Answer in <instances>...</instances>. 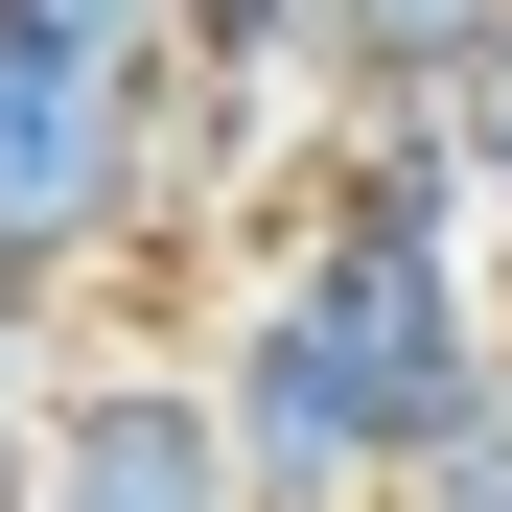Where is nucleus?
Listing matches in <instances>:
<instances>
[{
  "instance_id": "7ed1b4c3",
  "label": "nucleus",
  "mask_w": 512,
  "mask_h": 512,
  "mask_svg": "<svg viewBox=\"0 0 512 512\" xmlns=\"http://www.w3.org/2000/svg\"><path fill=\"white\" fill-rule=\"evenodd\" d=\"M489 47H512V0H326L350 94H489Z\"/></svg>"
},
{
  "instance_id": "423d86ee",
  "label": "nucleus",
  "mask_w": 512,
  "mask_h": 512,
  "mask_svg": "<svg viewBox=\"0 0 512 512\" xmlns=\"http://www.w3.org/2000/svg\"><path fill=\"white\" fill-rule=\"evenodd\" d=\"M489 233H512V163H489Z\"/></svg>"
},
{
  "instance_id": "f03ea898",
  "label": "nucleus",
  "mask_w": 512,
  "mask_h": 512,
  "mask_svg": "<svg viewBox=\"0 0 512 512\" xmlns=\"http://www.w3.org/2000/svg\"><path fill=\"white\" fill-rule=\"evenodd\" d=\"M24 512H256V466H233V396H210V350H187V373H47Z\"/></svg>"
},
{
  "instance_id": "f257e3e1",
  "label": "nucleus",
  "mask_w": 512,
  "mask_h": 512,
  "mask_svg": "<svg viewBox=\"0 0 512 512\" xmlns=\"http://www.w3.org/2000/svg\"><path fill=\"white\" fill-rule=\"evenodd\" d=\"M163 210V70L0 24V280H94Z\"/></svg>"
},
{
  "instance_id": "39448f33",
  "label": "nucleus",
  "mask_w": 512,
  "mask_h": 512,
  "mask_svg": "<svg viewBox=\"0 0 512 512\" xmlns=\"http://www.w3.org/2000/svg\"><path fill=\"white\" fill-rule=\"evenodd\" d=\"M466 117H489V163H512V47H489V94H466Z\"/></svg>"
},
{
  "instance_id": "20e7f679",
  "label": "nucleus",
  "mask_w": 512,
  "mask_h": 512,
  "mask_svg": "<svg viewBox=\"0 0 512 512\" xmlns=\"http://www.w3.org/2000/svg\"><path fill=\"white\" fill-rule=\"evenodd\" d=\"M187 47H326V0H187Z\"/></svg>"
}]
</instances>
